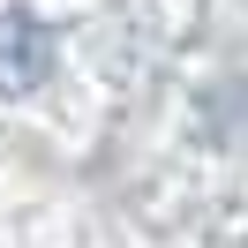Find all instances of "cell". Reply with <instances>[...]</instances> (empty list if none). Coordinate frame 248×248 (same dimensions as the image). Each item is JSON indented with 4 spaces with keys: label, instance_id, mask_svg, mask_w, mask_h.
<instances>
[{
    "label": "cell",
    "instance_id": "cell-1",
    "mask_svg": "<svg viewBox=\"0 0 248 248\" xmlns=\"http://www.w3.org/2000/svg\"><path fill=\"white\" fill-rule=\"evenodd\" d=\"M53 76V31L38 16H0V98H23Z\"/></svg>",
    "mask_w": 248,
    "mask_h": 248
}]
</instances>
